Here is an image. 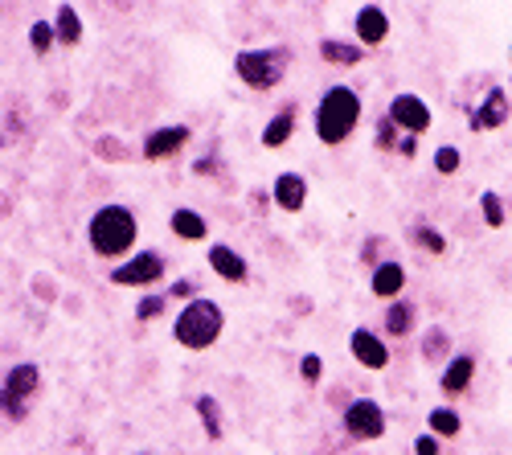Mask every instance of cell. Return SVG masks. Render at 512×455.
Here are the masks:
<instances>
[{
	"instance_id": "cell-1",
	"label": "cell",
	"mask_w": 512,
	"mask_h": 455,
	"mask_svg": "<svg viewBox=\"0 0 512 455\" xmlns=\"http://www.w3.org/2000/svg\"><path fill=\"white\" fill-rule=\"evenodd\" d=\"M136 234H140V222L127 205H103L91 218V246L103 259H123L136 246Z\"/></svg>"
},
{
	"instance_id": "cell-2",
	"label": "cell",
	"mask_w": 512,
	"mask_h": 455,
	"mask_svg": "<svg viewBox=\"0 0 512 455\" xmlns=\"http://www.w3.org/2000/svg\"><path fill=\"white\" fill-rule=\"evenodd\" d=\"M361 119V99L353 87H328L316 107V136L324 144H345Z\"/></svg>"
},
{
	"instance_id": "cell-3",
	"label": "cell",
	"mask_w": 512,
	"mask_h": 455,
	"mask_svg": "<svg viewBox=\"0 0 512 455\" xmlns=\"http://www.w3.org/2000/svg\"><path fill=\"white\" fill-rule=\"evenodd\" d=\"M222 328H226V316H222V308L213 304V300H189L185 304V312L177 316V324H173V337L185 345V349H209L213 341L222 337Z\"/></svg>"
},
{
	"instance_id": "cell-4",
	"label": "cell",
	"mask_w": 512,
	"mask_h": 455,
	"mask_svg": "<svg viewBox=\"0 0 512 455\" xmlns=\"http://www.w3.org/2000/svg\"><path fill=\"white\" fill-rule=\"evenodd\" d=\"M287 62H291L287 50H242L234 58V74L246 82V87H254V91H271V87H279V82H283Z\"/></svg>"
},
{
	"instance_id": "cell-5",
	"label": "cell",
	"mask_w": 512,
	"mask_h": 455,
	"mask_svg": "<svg viewBox=\"0 0 512 455\" xmlns=\"http://www.w3.org/2000/svg\"><path fill=\"white\" fill-rule=\"evenodd\" d=\"M37 386H41V374H37V365H13L9 369V378H5V386H0V415L5 419H13V423H21L25 415H29V402H33V394H37Z\"/></svg>"
},
{
	"instance_id": "cell-6",
	"label": "cell",
	"mask_w": 512,
	"mask_h": 455,
	"mask_svg": "<svg viewBox=\"0 0 512 455\" xmlns=\"http://www.w3.org/2000/svg\"><path fill=\"white\" fill-rule=\"evenodd\" d=\"M156 279H164V259L156 251H140V255H132L127 263H119L111 271V283L115 287H148Z\"/></svg>"
},
{
	"instance_id": "cell-7",
	"label": "cell",
	"mask_w": 512,
	"mask_h": 455,
	"mask_svg": "<svg viewBox=\"0 0 512 455\" xmlns=\"http://www.w3.org/2000/svg\"><path fill=\"white\" fill-rule=\"evenodd\" d=\"M345 427L353 439H381L386 435V410L369 398H357L345 406Z\"/></svg>"
},
{
	"instance_id": "cell-8",
	"label": "cell",
	"mask_w": 512,
	"mask_h": 455,
	"mask_svg": "<svg viewBox=\"0 0 512 455\" xmlns=\"http://www.w3.org/2000/svg\"><path fill=\"white\" fill-rule=\"evenodd\" d=\"M394 128H402L406 136H422L426 128H431V107H426V99H418V95H398L394 103H390V115H386Z\"/></svg>"
},
{
	"instance_id": "cell-9",
	"label": "cell",
	"mask_w": 512,
	"mask_h": 455,
	"mask_svg": "<svg viewBox=\"0 0 512 455\" xmlns=\"http://www.w3.org/2000/svg\"><path fill=\"white\" fill-rule=\"evenodd\" d=\"M185 140H189L185 123H173V128H156V132H148V140H144V156H148V160H164V156H173L177 148H185Z\"/></svg>"
},
{
	"instance_id": "cell-10",
	"label": "cell",
	"mask_w": 512,
	"mask_h": 455,
	"mask_svg": "<svg viewBox=\"0 0 512 455\" xmlns=\"http://www.w3.org/2000/svg\"><path fill=\"white\" fill-rule=\"evenodd\" d=\"M353 25H357V46H381V41L390 37V17L377 5H365Z\"/></svg>"
},
{
	"instance_id": "cell-11",
	"label": "cell",
	"mask_w": 512,
	"mask_h": 455,
	"mask_svg": "<svg viewBox=\"0 0 512 455\" xmlns=\"http://www.w3.org/2000/svg\"><path fill=\"white\" fill-rule=\"evenodd\" d=\"M275 205L279 210H287V214H300L304 205H308V181L300 177V173H283L279 181H275Z\"/></svg>"
},
{
	"instance_id": "cell-12",
	"label": "cell",
	"mask_w": 512,
	"mask_h": 455,
	"mask_svg": "<svg viewBox=\"0 0 512 455\" xmlns=\"http://www.w3.org/2000/svg\"><path fill=\"white\" fill-rule=\"evenodd\" d=\"M369 287H373V296H381V300H398V296H402V287H406V271H402V263H394V259L377 263Z\"/></svg>"
},
{
	"instance_id": "cell-13",
	"label": "cell",
	"mask_w": 512,
	"mask_h": 455,
	"mask_svg": "<svg viewBox=\"0 0 512 455\" xmlns=\"http://www.w3.org/2000/svg\"><path fill=\"white\" fill-rule=\"evenodd\" d=\"M349 349H353V357H357L365 369H386V365H390L386 345H381L373 333H365V328H357V333L349 337Z\"/></svg>"
},
{
	"instance_id": "cell-14",
	"label": "cell",
	"mask_w": 512,
	"mask_h": 455,
	"mask_svg": "<svg viewBox=\"0 0 512 455\" xmlns=\"http://www.w3.org/2000/svg\"><path fill=\"white\" fill-rule=\"evenodd\" d=\"M472 378H476V357L459 353V357H451V361H447L439 386H443V394H463L467 386H472Z\"/></svg>"
},
{
	"instance_id": "cell-15",
	"label": "cell",
	"mask_w": 512,
	"mask_h": 455,
	"mask_svg": "<svg viewBox=\"0 0 512 455\" xmlns=\"http://www.w3.org/2000/svg\"><path fill=\"white\" fill-rule=\"evenodd\" d=\"M209 267H213V275H222L230 283H242L246 279V259L238 251H230V246H213V251H209Z\"/></svg>"
},
{
	"instance_id": "cell-16",
	"label": "cell",
	"mask_w": 512,
	"mask_h": 455,
	"mask_svg": "<svg viewBox=\"0 0 512 455\" xmlns=\"http://www.w3.org/2000/svg\"><path fill=\"white\" fill-rule=\"evenodd\" d=\"M504 119H508V103H504V91H492V95L480 103V111L472 115L476 132H496Z\"/></svg>"
},
{
	"instance_id": "cell-17",
	"label": "cell",
	"mask_w": 512,
	"mask_h": 455,
	"mask_svg": "<svg viewBox=\"0 0 512 455\" xmlns=\"http://www.w3.org/2000/svg\"><path fill=\"white\" fill-rule=\"evenodd\" d=\"M320 58L332 66H357L365 58V46H349V41H320Z\"/></svg>"
},
{
	"instance_id": "cell-18",
	"label": "cell",
	"mask_w": 512,
	"mask_h": 455,
	"mask_svg": "<svg viewBox=\"0 0 512 455\" xmlns=\"http://www.w3.org/2000/svg\"><path fill=\"white\" fill-rule=\"evenodd\" d=\"M168 226H173V234L185 238V242H201V238L209 234V226H205V218H201L197 210H177Z\"/></svg>"
},
{
	"instance_id": "cell-19",
	"label": "cell",
	"mask_w": 512,
	"mask_h": 455,
	"mask_svg": "<svg viewBox=\"0 0 512 455\" xmlns=\"http://www.w3.org/2000/svg\"><path fill=\"white\" fill-rule=\"evenodd\" d=\"M54 37L66 41V46H78V41H82V17H78L70 5L58 9V17H54Z\"/></svg>"
},
{
	"instance_id": "cell-20",
	"label": "cell",
	"mask_w": 512,
	"mask_h": 455,
	"mask_svg": "<svg viewBox=\"0 0 512 455\" xmlns=\"http://www.w3.org/2000/svg\"><path fill=\"white\" fill-rule=\"evenodd\" d=\"M197 415H201V427H205V435L209 439H222V406H218V398H209V394H201L197 398Z\"/></svg>"
},
{
	"instance_id": "cell-21",
	"label": "cell",
	"mask_w": 512,
	"mask_h": 455,
	"mask_svg": "<svg viewBox=\"0 0 512 455\" xmlns=\"http://www.w3.org/2000/svg\"><path fill=\"white\" fill-rule=\"evenodd\" d=\"M291 132H295V111H279V115L267 123L263 144H267V148H283V144L291 140Z\"/></svg>"
},
{
	"instance_id": "cell-22",
	"label": "cell",
	"mask_w": 512,
	"mask_h": 455,
	"mask_svg": "<svg viewBox=\"0 0 512 455\" xmlns=\"http://www.w3.org/2000/svg\"><path fill=\"white\" fill-rule=\"evenodd\" d=\"M386 328H390V337H406L414 328V308L406 300H394L390 312H386Z\"/></svg>"
},
{
	"instance_id": "cell-23",
	"label": "cell",
	"mask_w": 512,
	"mask_h": 455,
	"mask_svg": "<svg viewBox=\"0 0 512 455\" xmlns=\"http://www.w3.org/2000/svg\"><path fill=\"white\" fill-rule=\"evenodd\" d=\"M426 423H431V431H435L439 439H451V435H459V427H463L451 406H435V410H431V419H426Z\"/></svg>"
},
{
	"instance_id": "cell-24",
	"label": "cell",
	"mask_w": 512,
	"mask_h": 455,
	"mask_svg": "<svg viewBox=\"0 0 512 455\" xmlns=\"http://www.w3.org/2000/svg\"><path fill=\"white\" fill-rule=\"evenodd\" d=\"M447 349H451V337H447V328H426V341H422V357H426V361H439V357H447Z\"/></svg>"
},
{
	"instance_id": "cell-25",
	"label": "cell",
	"mask_w": 512,
	"mask_h": 455,
	"mask_svg": "<svg viewBox=\"0 0 512 455\" xmlns=\"http://www.w3.org/2000/svg\"><path fill=\"white\" fill-rule=\"evenodd\" d=\"M54 41H58V37H54V25H50V21H33V29H29V46H33L37 54H46Z\"/></svg>"
},
{
	"instance_id": "cell-26",
	"label": "cell",
	"mask_w": 512,
	"mask_h": 455,
	"mask_svg": "<svg viewBox=\"0 0 512 455\" xmlns=\"http://www.w3.org/2000/svg\"><path fill=\"white\" fill-rule=\"evenodd\" d=\"M480 214H484V222H488L492 230H500V226H504V205H500V193H484V197H480Z\"/></svg>"
},
{
	"instance_id": "cell-27",
	"label": "cell",
	"mask_w": 512,
	"mask_h": 455,
	"mask_svg": "<svg viewBox=\"0 0 512 455\" xmlns=\"http://www.w3.org/2000/svg\"><path fill=\"white\" fill-rule=\"evenodd\" d=\"M459 164H463V156H459V148H451V144H443V148L435 152V169H439L443 177H451V173H459Z\"/></svg>"
},
{
	"instance_id": "cell-28",
	"label": "cell",
	"mask_w": 512,
	"mask_h": 455,
	"mask_svg": "<svg viewBox=\"0 0 512 455\" xmlns=\"http://www.w3.org/2000/svg\"><path fill=\"white\" fill-rule=\"evenodd\" d=\"M414 242H418V246H426V251H431V255H443V251H447L443 234H435L431 226H414Z\"/></svg>"
},
{
	"instance_id": "cell-29",
	"label": "cell",
	"mask_w": 512,
	"mask_h": 455,
	"mask_svg": "<svg viewBox=\"0 0 512 455\" xmlns=\"http://www.w3.org/2000/svg\"><path fill=\"white\" fill-rule=\"evenodd\" d=\"M164 304H168V296H148V300H140V304H136V320H156V316H164Z\"/></svg>"
},
{
	"instance_id": "cell-30",
	"label": "cell",
	"mask_w": 512,
	"mask_h": 455,
	"mask_svg": "<svg viewBox=\"0 0 512 455\" xmlns=\"http://www.w3.org/2000/svg\"><path fill=\"white\" fill-rule=\"evenodd\" d=\"M164 296H168V300H193V296H197V283H193V279H177Z\"/></svg>"
},
{
	"instance_id": "cell-31",
	"label": "cell",
	"mask_w": 512,
	"mask_h": 455,
	"mask_svg": "<svg viewBox=\"0 0 512 455\" xmlns=\"http://www.w3.org/2000/svg\"><path fill=\"white\" fill-rule=\"evenodd\" d=\"M300 374H304V382H320L324 365H320V357H316V353H304V361H300Z\"/></svg>"
},
{
	"instance_id": "cell-32",
	"label": "cell",
	"mask_w": 512,
	"mask_h": 455,
	"mask_svg": "<svg viewBox=\"0 0 512 455\" xmlns=\"http://www.w3.org/2000/svg\"><path fill=\"white\" fill-rule=\"evenodd\" d=\"M414 455H439V439L435 435H418L414 439Z\"/></svg>"
},
{
	"instance_id": "cell-33",
	"label": "cell",
	"mask_w": 512,
	"mask_h": 455,
	"mask_svg": "<svg viewBox=\"0 0 512 455\" xmlns=\"http://www.w3.org/2000/svg\"><path fill=\"white\" fill-rule=\"evenodd\" d=\"M377 144H381V148H390V144H394V123H390V119L377 128Z\"/></svg>"
},
{
	"instance_id": "cell-34",
	"label": "cell",
	"mask_w": 512,
	"mask_h": 455,
	"mask_svg": "<svg viewBox=\"0 0 512 455\" xmlns=\"http://www.w3.org/2000/svg\"><path fill=\"white\" fill-rule=\"evenodd\" d=\"M99 152H103V156H111V160H123V156H127V152H123L115 140H103V144H99Z\"/></svg>"
}]
</instances>
